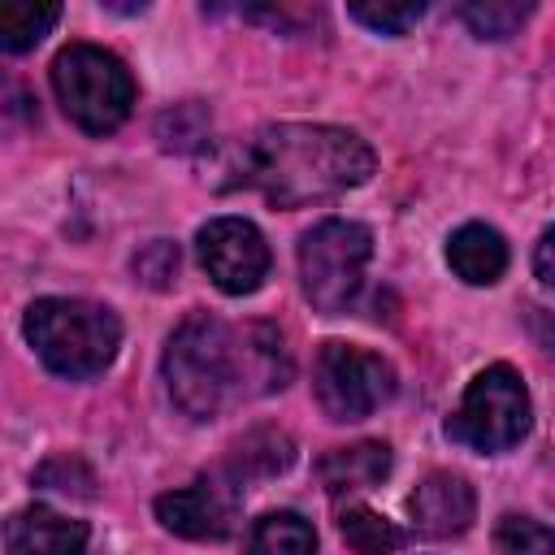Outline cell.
<instances>
[{
    "mask_svg": "<svg viewBox=\"0 0 555 555\" xmlns=\"http://www.w3.org/2000/svg\"><path fill=\"white\" fill-rule=\"evenodd\" d=\"M399 390L390 360L351 343H325L312 364V395L330 421H364Z\"/></svg>",
    "mask_w": 555,
    "mask_h": 555,
    "instance_id": "52a82bcc",
    "label": "cell"
},
{
    "mask_svg": "<svg viewBox=\"0 0 555 555\" xmlns=\"http://www.w3.org/2000/svg\"><path fill=\"white\" fill-rule=\"evenodd\" d=\"M165 386L178 412L212 421L238 399L273 395L291 382V351L273 325H225L191 312L165 343Z\"/></svg>",
    "mask_w": 555,
    "mask_h": 555,
    "instance_id": "6da1fadb",
    "label": "cell"
},
{
    "mask_svg": "<svg viewBox=\"0 0 555 555\" xmlns=\"http://www.w3.org/2000/svg\"><path fill=\"white\" fill-rule=\"evenodd\" d=\"M61 17V4L43 0H0V48L4 52H26L35 48Z\"/></svg>",
    "mask_w": 555,
    "mask_h": 555,
    "instance_id": "2e32d148",
    "label": "cell"
},
{
    "mask_svg": "<svg viewBox=\"0 0 555 555\" xmlns=\"http://www.w3.org/2000/svg\"><path fill=\"white\" fill-rule=\"evenodd\" d=\"M533 13V4H516V0H473L460 9V17L468 22V30L477 39H507L516 35V26Z\"/></svg>",
    "mask_w": 555,
    "mask_h": 555,
    "instance_id": "ac0fdd59",
    "label": "cell"
},
{
    "mask_svg": "<svg viewBox=\"0 0 555 555\" xmlns=\"http://www.w3.org/2000/svg\"><path fill=\"white\" fill-rule=\"evenodd\" d=\"M533 273L542 278V286H551L555 291V225L538 238V247H533Z\"/></svg>",
    "mask_w": 555,
    "mask_h": 555,
    "instance_id": "603a6c76",
    "label": "cell"
},
{
    "mask_svg": "<svg viewBox=\"0 0 555 555\" xmlns=\"http://www.w3.org/2000/svg\"><path fill=\"white\" fill-rule=\"evenodd\" d=\"M74 477H78V481H95V477H91V468H87L82 460H69V455H61V460H48V464L39 468V486H48V490H61V494H82V499H91L82 486H74Z\"/></svg>",
    "mask_w": 555,
    "mask_h": 555,
    "instance_id": "7402d4cb",
    "label": "cell"
},
{
    "mask_svg": "<svg viewBox=\"0 0 555 555\" xmlns=\"http://www.w3.org/2000/svg\"><path fill=\"white\" fill-rule=\"evenodd\" d=\"M243 555H317V533L299 512H269L251 525Z\"/></svg>",
    "mask_w": 555,
    "mask_h": 555,
    "instance_id": "9a60e30c",
    "label": "cell"
},
{
    "mask_svg": "<svg viewBox=\"0 0 555 555\" xmlns=\"http://www.w3.org/2000/svg\"><path fill=\"white\" fill-rule=\"evenodd\" d=\"M4 542H9V555H82L87 525L35 503V507H22L9 516Z\"/></svg>",
    "mask_w": 555,
    "mask_h": 555,
    "instance_id": "8fae6325",
    "label": "cell"
},
{
    "mask_svg": "<svg viewBox=\"0 0 555 555\" xmlns=\"http://www.w3.org/2000/svg\"><path fill=\"white\" fill-rule=\"evenodd\" d=\"M195 247L204 273L225 295H251L269 278V243L247 217H212Z\"/></svg>",
    "mask_w": 555,
    "mask_h": 555,
    "instance_id": "ba28073f",
    "label": "cell"
},
{
    "mask_svg": "<svg viewBox=\"0 0 555 555\" xmlns=\"http://www.w3.org/2000/svg\"><path fill=\"white\" fill-rule=\"evenodd\" d=\"M529 421H533V408L520 373L512 364H490L468 382L455 416L447 421V434L468 451L494 455L516 447L529 434Z\"/></svg>",
    "mask_w": 555,
    "mask_h": 555,
    "instance_id": "8992f818",
    "label": "cell"
},
{
    "mask_svg": "<svg viewBox=\"0 0 555 555\" xmlns=\"http://www.w3.org/2000/svg\"><path fill=\"white\" fill-rule=\"evenodd\" d=\"M499 555H555V529L529 520V516H503L494 529Z\"/></svg>",
    "mask_w": 555,
    "mask_h": 555,
    "instance_id": "d6986e66",
    "label": "cell"
},
{
    "mask_svg": "<svg viewBox=\"0 0 555 555\" xmlns=\"http://www.w3.org/2000/svg\"><path fill=\"white\" fill-rule=\"evenodd\" d=\"M377 156L373 147L343 126L282 121L264 126L243 147V182L260 191L273 208H304L334 199L369 182Z\"/></svg>",
    "mask_w": 555,
    "mask_h": 555,
    "instance_id": "7a4b0ae2",
    "label": "cell"
},
{
    "mask_svg": "<svg viewBox=\"0 0 555 555\" xmlns=\"http://www.w3.org/2000/svg\"><path fill=\"white\" fill-rule=\"evenodd\" d=\"M408 512H412V525L425 533V538H455L473 525L477 516V494L464 477L455 473H429L412 499H408Z\"/></svg>",
    "mask_w": 555,
    "mask_h": 555,
    "instance_id": "30bf717a",
    "label": "cell"
},
{
    "mask_svg": "<svg viewBox=\"0 0 555 555\" xmlns=\"http://www.w3.org/2000/svg\"><path fill=\"white\" fill-rule=\"evenodd\" d=\"M156 520L178 538L221 542L238 525V481L221 473V477H199L182 490H169L156 499Z\"/></svg>",
    "mask_w": 555,
    "mask_h": 555,
    "instance_id": "9c48e42d",
    "label": "cell"
},
{
    "mask_svg": "<svg viewBox=\"0 0 555 555\" xmlns=\"http://www.w3.org/2000/svg\"><path fill=\"white\" fill-rule=\"evenodd\" d=\"M22 330L35 356L56 377H69V382L104 373L121 347L117 312L91 299H35L26 308Z\"/></svg>",
    "mask_w": 555,
    "mask_h": 555,
    "instance_id": "3957f363",
    "label": "cell"
},
{
    "mask_svg": "<svg viewBox=\"0 0 555 555\" xmlns=\"http://www.w3.org/2000/svg\"><path fill=\"white\" fill-rule=\"evenodd\" d=\"M338 533H343V542H347L356 555H390V551L403 546V529L390 525L382 512L360 507V503L338 516Z\"/></svg>",
    "mask_w": 555,
    "mask_h": 555,
    "instance_id": "e0dca14e",
    "label": "cell"
},
{
    "mask_svg": "<svg viewBox=\"0 0 555 555\" xmlns=\"http://www.w3.org/2000/svg\"><path fill=\"white\" fill-rule=\"evenodd\" d=\"M390 473V447L386 442H356V447H334L321 464L317 477L330 494H360L373 490Z\"/></svg>",
    "mask_w": 555,
    "mask_h": 555,
    "instance_id": "4fadbf2b",
    "label": "cell"
},
{
    "mask_svg": "<svg viewBox=\"0 0 555 555\" xmlns=\"http://www.w3.org/2000/svg\"><path fill=\"white\" fill-rule=\"evenodd\" d=\"M447 264L455 269L460 282L468 286H490L503 278L507 269V243L494 225H481V221H468L460 225L451 238H447Z\"/></svg>",
    "mask_w": 555,
    "mask_h": 555,
    "instance_id": "7c38bea8",
    "label": "cell"
},
{
    "mask_svg": "<svg viewBox=\"0 0 555 555\" xmlns=\"http://www.w3.org/2000/svg\"><path fill=\"white\" fill-rule=\"evenodd\" d=\"M373 256V234L360 221L325 217L299 238V282L312 308L338 317L356 304L364 286V269Z\"/></svg>",
    "mask_w": 555,
    "mask_h": 555,
    "instance_id": "5b68a950",
    "label": "cell"
},
{
    "mask_svg": "<svg viewBox=\"0 0 555 555\" xmlns=\"http://www.w3.org/2000/svg\"><path fill=\"white\" fill-rule=\"evenodd\" d=\"M295 460V447H291V438L282 434V429H251V434H243L238 442H234V455H230V464H225V473L243 486V481H251V477H273V473H282L286 464Z\"/></svg>",
    "mask_w": 555,
    "mask_h": 555,
    "instance_id": "5bb4252c",
    "label": "cell"
},
{
    "mask_svg": "<svg viewBox=\"0 0 555 555\" xmlns=\"http://www.w3.org/2000/svg\"><path fill=\"white\" fill-rule=\"evenodd\" d=\"M52 91L65 117L87 134H108L130 117L134 78L121 56L95 43H69L52 61Z\"/></svg>",
    "mask_w": 555,
    "mask_h": 555,
    "instance_id": "277c9868",
    "label": "cell"
},
{
    "mask_svg": "<svg viewBox=\"0 0 555 555\" xmlns=\"http://www.w3.org/2000/svg\"><path fill=\"white\" fill-rule=\"evenodd\" d=\"M347 13L360 26L377 30V35H403L408 26H416L425 17V4L421 0H403V4H351Z\"/></svg>",
    "mask_w": 555,
    "mask_h": 555,
    "instance_id": "ffe728a7",
    "label": "cell"
},
{
    "mask_svg": "<svg viewBox=\"0 0 555 555\" xmlns=\"http://www.w3.org/2000/svg\"><path fill=\"white\" fill-rule=\"evenodd\" d=\"M134 273H139V282H147V286H169L173 278H178V247L173 243H165V238H156V243H147L139 256H134Z\"/></svg>",
    "mask_w": 555,
    "mask_h": 555,
    "instance_id": "44dd1931",
    "label": "cell"
}]
</instances>
